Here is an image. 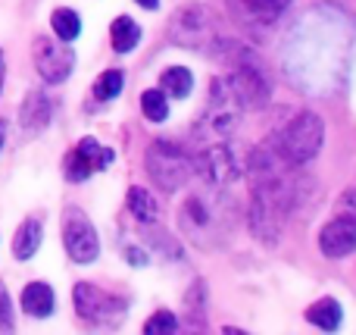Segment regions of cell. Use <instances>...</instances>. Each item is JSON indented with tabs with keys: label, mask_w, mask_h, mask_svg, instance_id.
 Here are the masks:
<instances>
[{
	"label": "cell",
	"mask_w": 356,
	"mask_h": 335,
	"mask_svg": "<svg viewBox=\"0 0 356 335\" xmlns=\"http://www.w3.org/2000/svg\"><path fill=\"white\" fill-rule=\"evenodd\" d=\"M209 192H194L178 207V229L194 248L200 251H219L232 238L234 226V207L222 194V188L207 185Z\"/></svg>",
	"instance_id": "6da1fadb"
},
{
	"label": "cell",
	"mask_w": 356,
	"mask_h": 335,
	"mask_svg": "<svg viewBox=\"0 0 356 335\" xmlns=\"http://www.w3.org/2000/svg\"><path fill=\"white\" fill-rule=\"evenodd\" d=\"M209 54H216V60L225 66V81L241 98L244 110H263V107L269 104V98H272L269 72H266L263 60H259L247 44L228 41V38H216V41L209 44Z\"/></svg>",
	"instance_id": "7a4b0ae2"
},
{
	"label": "cell",
	"mask_w": 356,
	"mask_h": 335,
	"mask_svg": "<svg viewBox=\"0 0 356 335\" xmlns=\"http://www.w3.org/2000/svg\"><path fill=\"white\" fill-rule=\"evenodd\" d=\"M269 144L282 160L303 169L307 163H313L319 157L322 144H325V123L316 110H300L269 138Z\"/></svg>",
	"instance_id": "3957f363"
},
{
	"label": "cell",
	"mask_w": 356,
	"mask_h": 335,
	"mask_svg": "<svg viewBox=\"0 0 356 335\" xmlns=\"http://www.w3.org/2000/svg\"><path fill=\"white\" fill-rule=\"evenodd\" d=\"M144 169H147L150 182L160 192L172 194L191 182V176H194V157L178 141H163L160 138V141H154L144 150Z\"/></svg>",
	"instance_id": "277c9868"
},
{
	"label": "cell",
	"mask_w": 356,
	"mask_h": 335,
	"mask_svg": "<svg viewBox=\"0 0 356 335\" xmlns=\"http://www.w3.org/2000/svg\"><path fill=\"white\" fill-rule=\"evenodd\" d=\"M72 304H75V313L85 323L104 326V329H116L129 317V298L116 292H106V288L94 286V282H75Z\"/></svg>",
	"instance_id": "5b68a950"
},
{
	"label": "cell",
	"mask_w": 356,
	"mask_h": 335,
	"mask_svg": "<svg viewBox=\"0 0 356 335\" xmlns=\"http://www.w3.org/2000/svg\"><path fill=\"white\" fill-rule=\"evenodd\" d=\"M241 116H244V104L241 98L232 91L225 79H213L209 81V94H207V107H203L200 119H197L194 132L197 135H219L228 138L234 129L241 125Z\"/></svg>",
	"instance_id": "8992f818"
},
{
	"label": "cell",
	"mask_w": 356,
	"mask_h": 335,
	"mask_svg": "<svg viewBox=\"0 0 356 335\" xmlns=\"http://www.w3.org/2000/svg\"><path fill=\"white\" fill-rule=\"evenodd\" d=\"M216 19L213 10L207 3H181L169 19V41L178 44V47L188 50H209V44L216 41Z\"/></svg>",
	"instance_id": "52a82bcc"
},
{
	"label": "cell",
	"mask_w": 356,
	"mask_h": 335,
	"mask_svg": "<svg viewBox=\"0 0 356 335\" xmlns=\"http://www.w3.org/2000/svg\"><path fill=\"white\" fill-rule=\"evenodd\" d=\"M60 232H63V248H66V254L72 263L88 267V263H94L100 257V235L81 207L69 204L66 210H63Z\"/></svg>",
	"instance_id": "ba28073f"
},
{
	"label": "cell",
	"mask_w": 356,
	"mask_h": 335,
	"mask_svg": "<svg viewBox=\"0 0 356 335\" xmlns=\"http://www.w3.org/2000/svg\"><path fill=\"white\" fill-rule=\"evenodd\" d=\"M31 60H35V72L41 75L44 85H63L75 69V50L60 38L38 35L31 41Z\"/></svg>",
	"instance_id": "9c48e42d"
},
{
	"label": "cell",
	"mask_w": 356,
	"mask_h": 335,
	"mask_svg": "<svg viewBox=\"0 0 356 335\" xmlns=\"http://www.w3.org/2000/svg\"><path fill=\"white\" fill-rule=\"evenodd\" d=\"M194 173L200 176L207 185L225 192L228 185H234V182L241 179V163L228 144H209V148H203L200 154H197Z\"/></svg>",
	"instance_id": "30bf717a"
},
{
	"label": "cell",
	"mask_w": 356,
	"mask_h": 335,
	"mask_svg": "<svg viewBox=\"0 0 356 335\" xmlns=\"http://www.w3.org/2000/svg\"><path fill=\"white\" fill-rule=\"evenodd\" d=\"M319 251L328 260H344L356 254V223L344 217H334L332 223L322 226L319 232Z\"/></svg>",
	"instance_id": "8fae6325"
},
{
	"label": "cell",
	"mask_w": 356,
	"mask_h": 335,
	"mask_svg": "<svg viewBox=\"0 0 356 335\" xmlns=\"http://www.w3.org/2000/svg\"><path fill=\"white\" fill-rule=\"evenodd\" d=\"M291 0H228V10L238 22L250 25V29H263L272 25L288 13Z\"/></svg>",
	"instance_id": "7c38bea8"
},
{
	"label": "cell",
	"mask_w": 356,
	"mask_h": 335,
	"mask_svg": "<svg viewBox=\"0 0 356 335\" xmlns=\"http://www.w3.org/2000/svg\"><path fill=\"white\" fill-rule=\"evenodd\" d=\"M50 119H54V100H50V94L44 91V88H31V91L25 94L22 107H19L22 135H29V138L41 135V132L50 125Z\"/></svg>",
	"instance_id": "4fadbf2b"
},
{
	"label": "cell",
	"mask_w": 356,
	"mask_h": 335,
	"mask_svg": "<svg viewBox=\"0 0 356 335\" xmlns=\"http://www.w3.org/2000/svg\"><path fill=\"white\" fill-rule=\"evenodd\" d=\"M247 223H250V232L259 244H266V248H275L278 244V235H282V217H278L259 194H250Z\"/></svg>",
	"instance_id": "5bb4252c"
},
{
	"label": "cell",
	"mask_w": 356,
	"mask_h": 335,
	"mask_svg": "<svg viewBox=\"0 0 356 335\" xmlns=\"http://www.w3.org/2000/svg\"><path fill=\"white\" fill-rule=\"evenodd\" d=\"M19 307H22V313H29L31 320H47L50 313L56 311V295H54V288H50V282H44V279L29 282V286L22 288V295H19Z\"/></svg>",
	"instance_id": "9a60e30c"
},
{
	"label": "cell",
	"mask_w": 356,
	"mask_h": 335,
	"mask_svg": "<svg viewBox=\"0 0 356 335\" xmlns=\"http://www.w3.org/2000/svg\"><path fill=\"white\" fill-rule=\"evenodd\" d=\"M41 242H44L41 217H25L22 223L16 226V235H13V257H16L19 263L31 260V257L38 254V248H41Z\"/></svg>",
	"instance_id": "2e32d148"
},
{
	"label": "cell",
	"mask_w": 356,
	"mask_h": 335,
	"mask_svg": "<svg viewBox=\"0 0 356 335\" xmlns=\"http://www.w3.org/2000/svg\"><path fill=\"white\" fill-rule=\"evenodd\" d=\"M303 317H307V323L319 326L322 332H338L341 323H344V307H341V301H334V298H319L316 304L307 307Z\"/></svg>",
	"instance_id": "e0dca14e"
},
{
	"label": "cell",
	"mask_w": 356,
	"mask_h": 335,
	"mask_svg": "<svg viewBox=\"0 0 356 335\" xmlns=\"http://www.w3.org/2000/svg\"><path fill=\"white\" fill-rule=\"evenodd\" d=\"M125 204H129V213H131V217H135L141 226L160 223V201H156L154 194L147 192V188L131 185V188H129V198H125Z\"/></svg>",
	"instance_id": "ac0fdd59"
},
{
	"label": "cell",
	"mask_w": 356,
	"mask_h": 335,
	"mask_svg": "<svg viewBox=\"0 0 356 335\" xmlns=\"http://www.w3.org/2000/svg\"><path fill=\"white\" fill-rule=\"evenodd\" d=\"M110 44L116 54H131L141 44V25L131 16H116L110 25Z\"/></svg>",
	"instance_id": "d6986e66"
},
{
	"label": "cell",
	"mask_w": 356,
	"mask_h": 335,
	"mask_svg": "<svg viewBox=\"0 0 356 335\" xmlns=\"http://www.w3.org/2000/svg\"><path fill=\"white\" fill-rule=\"evenodd\" d=\"M207 282L197 279L194 286L184 292V311H188V326H194V329H203L207 326Z\"/></svg>",
	"instance_id": "ffe728a7"
},
{
	"label": "cell",
	"mask_w": 356,
	"mask_h": 335,
	"mask_svg": "<svg viewBox=\"0 0 356 335\" xmlns=\"http://www.w3.org/2000/svg\"><path fill=\"white\" fill-rule=\"evenodd\" d=\"M141 235H144V244H150L156 254L169 257L172 263L181 260V244H178L175 235H169L166 229H156V223H147V226H144Z\"/></svg>",
	"instance_id": "44dd1931"
},
{
	"label": "cell",
	"mask_w": 356,
	"mask_h": 335,
	"mask_svg": "<svg viewBox=\"0 0 356 335\" xmlns=\"http://www.w3.org/2000/svg\"><path fill=\"white\" fill-rule=\"evenodd\" d=\"M50 29H54V38L72 44L75 38L81 35V16L75 10H69V6H56V10L50 13Z\"/></svg>",
	"instance_id": "7402d4cb"
},
{
	"label": "cell",
	"mask_w": 356,
	"mask_h": 335,
	"mask_svg": "<svg viewBox=\"0 0 356 335\" xmlns=\"http://www.w3.org/2000/svg\"><path fill=\"white\" fill-rule=\"evenodd\" d=\"M160 88L166 91V98H175V100H184L194 88V75H191L188 66H169L166 72L160 75Z\"/></svg>",
	"instance_id": "603a6c76"
},
{
	"label": "cell",
	"mask_w": 356,
	"mask_h": 335,
	"mask_svg": "<svg viewBox=\"0 0 356 335\" xmlns=\"http://www.w3.org/2000/svg\"><path fill=\"white\" fill-rule=\"evenodd\" d=\"M122 88H125L122 69H104V72L94 79L91 94H94V100H100V104H110V100H116L119 94H122Z\"/></svg>",
	"instance_id": "cb8c5ba5"
},
{
	"label": "cell",
	"mask_w": 356,
	"mask_h": 335,
	"mask_svg": "<svg viewBox=\"0 0 356 335\" xmlns=\"http://www.w3.org/2000/svg\"><path fill=\"white\" fill-rule=\"evenodd\" d=\"M75 150H79V154L85 157L88 163H91L94 173H100V169H110L113 163H116V150H113V148H104L97 138H81V141L75 144Z\"/></svg>",
	"instance_id": "d4e9b609"
},
{
	"label": "cell",
	"mask_w": 356,
	"mask_h": 335,
	"mask_svg": "<svg viewBox=\"0 0 356 335\" xmlns=\"http://www.w3.org/2000/svg\"><path fill=\"white\" fill-rule=\"evenodd\" d=\"M141 113L150 123H166L169 119V98L163 88H147L141 94Z\"/></svg>",
	"instance_id": "484cf974"
},
{
	"label": "cell",
	"mask_w": 356,
	"mask_h": 335,
	"mask_svg": "<svg viewBox=\"0 0 356 335\" xmlns=\"http://www.w3.org/2000/svg\"><path fill=\"white\" fill-rule=\"evenodd\" d=\"M63 176H66V182H72V185H79V182L91 179V176H94V169H91V163H88L85 157H81L79 150L72 148L66 157H63Z\"/></svg>",
	"instance_id": "4316f807"
},
{
	"label": "cell",
	"mask_w": 356,
	"mask_h": 335,
	"mask_svg": "<svg viewBox=\"0 0 356 335\" xmlns=\"http://www.w3.org/2000/svg\"><path fill=\"white\" fill-rule=\"evenodd\" d=\"M172 332H178V317L172 311H156L144 323V335H172Z\"/></svg>",
	"instance_id": "83f0119b"
},
{
	"label": "cell",
	"mask_w": 356,
	"mask_h": 335,
	"mask_svg": "<svg viewBox=\"0 0 356 335\" xmlns=\"http://www.w3.org/2000/svg\"><path fill=\"white\" fill-rule=\"evenodd\" d=\"M16 329V320H13V301L10 292L0 286V332H13Z\"/></svg>",
	"instance_id": "f1b7e54d"
},
{
	"label": "cell",
	"mask_w": 356,
	"mask_h": 335,
	"mask_svg": "<svg viewBox=\"0 0 356 335\" xmlns=\"http://www.w3.org/2000/svg\"><path fill=\"white\" fill-rule=\"evenodd\" d=\"M334 217H344V219H353L356 223V188H347V192L338 198V204H334Z\"/></svg>",
	"instance_id": "f546056e"
},
{
	"label": "cell",
	"mask_w": 356,
	"mask_h": 335,
	"mask_svg": "<svg viewBox=\"0 0 356 335\" xmlns=\"http://www.w3.org/2000/svg\"><path fill=\"white\" fill-rule=\"evenodd\" d=\"M125 257H129V263L131 267H147V251L144 248H125Z\"/></svg>",
	"instance_id": "4dcf8cb0"
},
{
	"label": "cell",
	"mask_w": 356,
	"mask_h": 335,
	"mask_svg": "<svg viewBox=\"0 0 356 335\" xmlns=\"http://www.w3.org/2000/svg\"><path fill=\"white\" fill-rule=\"evenodd\" d=\"M6 129H10V123L0 119V150H3V144H6Z\"/></svg>",
	"instance_id": "1f68e13d"
},
{
	"label": "cell",
	"mask_w": 356,
	"mask_h": 335,
	"mask_svg": "<svg viewBox=\"0 0 356 335\" xmlns=\"http://www.w3.org/2000/svg\"><path fill=\"white\" fill-rule=\"evenodd\" d=\"M138 6H144V10H156L160 6V0H135Z\"/></svg>",
	"instance_id": "d6a6232c"
},
{
	"label": "cell",
	"mask_w": 356,
	"mask_h": 335,
	"mask_svg": "<svg viewBox=\"0 0 356 335\" xmlns=\"http://www.w3.org/2000/svg\"><path fill=\"white\" fill-rule=\"evenodd\" d=\"M3 79H6V63H3V50H0V91H3Z\"/></svg>",
	"instance_id": "836d02e7"
}]
</instances>
